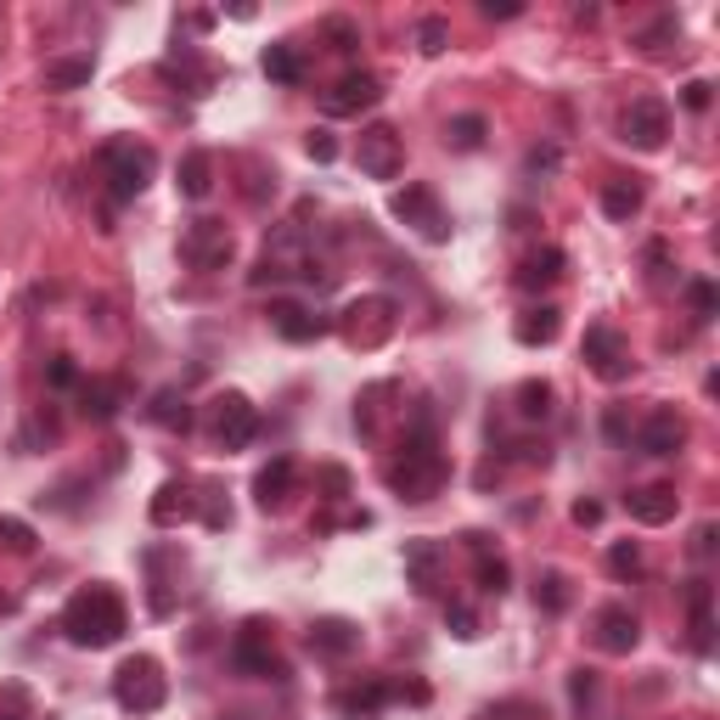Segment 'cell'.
<instances>
[{
  "label": "cell",
  "mask_w": 720,
  "mask_h": 720,
  "mask_svg": "<svg viewBox=\"0 0 720 720\" xmlns=\"http://www.w3.org/2000/svg\"><path fill=\"white\" fill-rule=\"evenodd\" d=\"M124 625H129V613L113 585H85L62 608V631H69L74 647H113L124 636Z\"/></svg>",
  "instance_id": "obj_1"
},
{
  "label": "cell",
  "mask_w": 720,
  "mask_h": 720,
  "mask_svg": "<svg viewBox=\"0 0 720 720\" xmlns=\"http://www.w3.org/2000/svg\"><path fill=\"white\" fill-rule=\"evenodd\" d=\"M445 473H450V462L439 456V445H434V429L422 422L417 434H406V445H400V462H388V489L395 496H406V501H429L434 489L445 484Z\"/></svg>",
  "instance_id": "obj_2"
},
{
  "label": "cell",
  "mask_w": 720,
  "mask_h": 720,
  "mask_svg": "<svg viewBox=\"0 0 720 720\" xmlns=\"http://www.w3.org/2000/svg\"><path fill=\"white\" fill-rule=\"evenodd\" d=\"M113 698H119V709H129V715H152V709H163V698H170L163 665L147 659V653L124 659V665L113 670Z\"/></svg>",
  "instance_id": "obj_3"
},
{
  "label": "cell",
  "mask_w": 720,
  "mask_h": 720,
  "mask_svg": "<svg viewBox=\"0 0 720 720\" xmlns=\"http://www.w3.org/2000/svg\"><path fill=\"white\" fill-rule=\"evenodd\" d=\"M338 333H344L349 349H377V344H388V333H395V299H383V293L355 299L338 315Z\"/></svg>",
  "instance_id": "obj_4"
},
{
  "label": "cell",
  "mask_w": 720,
  "mask_h": 720,
  "mask_svg": "<svg viewBox=\"0 0 720 720\" xmlns=\"http://www.w3.org/2000/svg\"><path fill=\"white\" fill-rule=\"evenodd\" d=\"M102 175H108V191L119 203H129L136 191L152 181V147H136V141H108L102 152Z\"/></svg>",
  "instance_id": "obj_5"
},
{
  "label": "cell",
  "mask_w": 720,
  "mask_h": 720,
  "mask_svg": "<svg viewBox=\"0 0 720 720\" xmlns=\"http://www.w3.org/2000/svg\"><path fill=\"white\" fill-rule=\"evenodd\" d=\"M360 175H372V181H395L400 175V163H406V141H400V129L395 124H367L360 129Z\"/></svg>",
  "instance_id": "obj_6"
},
{
  "label": "cell",
  "mask_w": 720,
  "mask_h": 720,
  "mask_svg": "<svg viewBox=\"0 0 720 720\" xmlns=\"http://www.w3.org/2000/svg\"><path fill=\"white\" fill-rule=\"evenodd\" d=\"M395 214L411 225L417 237H429V243H450V214L439 209L434 186H406V191H395Z\"/></svg>",
  "instance_id": "obj_7"
},
{
  "label": "cell",
  "mask_w": 720,
  "mask_h": 720,
  "mask_svg": "<svg viewBox=\"0 0 720 720\" xmlns=\"http://www.w3.org/2000/svg\"><path fill=\"white\" fill-rule=\"evenodd\" d=\"M253 434H259L253 400L237 395V388H232V395H220V400H214V439H220V450H248Z\"/></svg>",
  "instance_id": "obj_8"
},
{
  "label": "cell",
  "mask_w": 720,
  "mask_h": 720,
  "mask_svg": "<svg viewBox=\"0 0 720 720\" xmlns=\"http://www.w3.org/2000/svg\"><path fill=\"white\" fill-rule=\"evenodd\" d=\"M377 102H383V79L360 69V74H344L333 90L321 96V113H326V119H355V113H367V108H377Z\"/></svg>",
  "instance_id": "obj_9"
},
{
  "label": "cell",
  "mask_w": 720,
  "mask_h": 720,
  "mask_svg": "<svg viewBox=\"0 0 720 720\" xmlns=\"http://www.w3.org/2000/svg\"><path fill=\"white\" fill-rule=\"evenodd\" d=\"M619 129H625V141H631V147L659 152L665 136H670V108L659 102V96H636V102L625 108V119H619Z\"/></svg>",
  "instance_id": "obj_10"
},
{
  "label": "cell",
  "mask_w": 720,
  "mask_h": 720,
  "mask_svg": "<svg viewBox=\"0 0 720 720\" xmlns=\"http://www.w3.org/2000/svg\"><path fill=\"white\" fill-rule=\"evenodd\" d=\"M232 665H237L243 675H271V681H287V665L276 659L271 631L259 625V619H248V625H243V636H237V647H232Z\"/></svg>",
  "instance_id": "obj_11"
},
{
  "label": "cell",
  "mask_w": 720,
  "mask_h": 720,
  "mask_svg": "<svg viewBox=\"0 0 720 720\" xmlns=\"http://www.w3.org/2000/svg\"><path fill=\"white\" fill-rule=\"evenodd\" d=\"M181 253L198 271H220V265H232V232H225L220 220H191L186 237H181Z\"/></svg>",
  "instance_id": "obj_12"
},
{
  "label": "cell",
  "mask_w": 720,
  "mask_h": 720,
  "mask_svg": "<svg viewBox=\"0 0 720 720\" xmlns=\"http://www.w3.org/2000/svg\"><path fill=\"white\" fill-rule=\"evenodd\" d=\"M585 367H592L603 383H625L636 360H631L625 338H619L613 326H592V333H585Z\"/></svg>",
  "instance_id": "obj_13"
},
{
  "label": "cell",
  "mask_w": 720,
  "mask_h": 720,
  "mask_svg": "<svg viewBox=\"0 0 720 720\" xmlns=\"http://www.w3.org/2000/svg\"><path fill=\"white\" fill-rule=\"evenodd\" d=\"M642 642V619L625 608V603H613V608H603L597 613V647L603 653H613V659H625V653Z\"/></svg>",
  "instance_id": "obj_14"
},
{
  "label": "cell",
  "mask_w": 720,
  "mask_h": 720,
  "mask_svg": "<svg viewBox=\"0 0 720 720\" xmlns=\"http://www.w3.org/2000/svg\"><path fill=\"white\" fill-rule=\"evenodd\" d=\"M636 445L647 450V456H675L681 445H686V422L670 411V406H659V411H647V422H642V434H636Z\"/></svg>",
  "instance_id": "obj_15"
},
{
  "label": "cell",
  "mask_w": 720,
  "mask_h": 720,
  "mask_svg": "<svg viewBox=\"0 0 720 720\" xmlns=\"http://www.w3.org/2000/svg\"><path fill=\"white\" fill-rule=\"evenodd\" d=\"M293 479H299V468H293V456H276V462H265L253 473V501L265 512H282L287 496H293Z\"/></svg>",
  "instance_id": "obj_16"
},
{
  "label": "cell",
  "mask_w": 720,
  "mask_h": 720,
  "mask_svg": "<svg viewBox=\"0 0 720 720\" xmlns=\"http://www.w3.org/2000/svg\"><path fill=\"white\" fill-rule=\"evenodd\" d=\"M675 507H681V496H675L670 484H647V489H631V496H625V512H631L636 523H647V530L670 523V518H675Z\"/></svg>",
  "instance_id": "obj_17"
},
{
  "label": "cell",
  "mask_w": 720,
  "mask_h": 720,
  "mask_svg": "<svg viewBox=\"0 0 720 720\" xmlns=\"http://www.w3.org/2000/svg\"><path fill=\"white\" fill-rule=\"evenodd\" d=\"M355 647H360V631L349 625V619H315L310 625V653L315 659H349Z\"/></svg>",
  "instance_id": "obj_18"
},
{
  "label": "cell",
  "mask_w": 720,
  "mask_h": 720,
  "mask_svg": "<svg viewBox=\"0 0 720 720\" xmlns=\"http://www.w3.org/2000/svg\"><path fill=\"white\" fill-rule=\"evenodd\" d=\"M271 326L287 338V344H315L321 333H326V321L321 315H310L305 305H293V299H282V305H271Z\"/></svg>",
  "instance_id": "obj_19"
},
{
  "label": "cell",
  "mask_w": 720,
  "mask_h": 720,
  "mask_svg": "<svg viewBox=\"0 0 720 720\" xmlns=\"http://www.w3.org/2000/svg\"><path fill=\"white\" fill-rule=\"evenodd\" d=\"M181 518H198V496H191V484L170 479V484H158V496H152V523L158 530H170V523Z\"/></svg>",
  "instance_id": "obj_20"
},
{
  "label": "cell",
  "mask_w": 720,
  "mask_h": 720,
  "mask_svg": "<svg viewBox=\"0 0 720 720\" xmlns=\"http://www.w3.org/2000/svg\"><path fill=\"white\" fill-rule=\"evenodd\" d=\"M388 698V681H367V686H344V693H333V709L344 715V720H372Z\"/></svg>",
  "instance_id": "obj_21"
},
{
  "label": "cell",
  "mask_w": 720,
  "mask_h": 720,
  "mask_svg": "<svg viewBox=\"0 0 720 720\" xmlns=\"http://www.w3.org/2000/svg\"><path fill=\"white\" fill-rule=\"evenodd\" d=\"M406 580L422 597L439 592V546L434 541H406Z\"/></svg>",
  "instance_id": "obj_22"
},
{
  "label": "cell",
  "mask_w": 720,
  "mask_h": 720,
  "mask_svg": "<svg viewBox=\"0 0 720 720\" xmlns=\"http://www.w3.org/2000/svg\"><path fill=\"white\" fill-rule=\"evenodd\" d=\"M512 333H518V344H530V349H535V344H558V333H563V315L551 310V305H541V310H523Z\"/></svg>",
  "instance_id": "obj_23"
},
{
  "label": "cell",
  "mask_w": 720,
  "mask_h": 720,
  "mask_svg": "<svg viewBox=\"0 0 720 720\" xmlns=\"http://www.w3.org/2000/svg\"><path fill=\"white\" fill-rule=\"evenodd\" d=\"M175 186H181V198H209V186H214V158L209 152H186L181 158V170H175Z\"/></svg>",
  "instance_id": "obj_24"
},
{
  "label": "cell",
  "mask_w": 720,
  "mask_h": 720,
  "mask_svg": "<svg viewBox=\"0 0 720 720\" xmlns=\"http://www.w3.org/2000/svg\"><path fill=\"white\" fill-rule=\"evenodd\" d=\"M462 541L473 546V569H479V585H484L489 597H501V592H507V580H512V574H507V563H501V558H496V551H489V546H484V535H462Z\"/></svg>",
  "instance_id": "obj_25"
},
{
  "label": "cell",
  "mask_w": 720,
  "mask_h": 720,
  "mask_svg": "<svg viewBox=\"0 0 720 720\" xmlns=\"http://www.w3.org/2000/svg\"><path fill=\"white\" fill-rule=\"evenodd\" d=\"M563 265H569V259H563V248H546V253H535V259H523V271H518V287H551V282H558L563 276Z\"/></svg>",
  "instance_id": "obj_26"
},
{
  "label": "cell",
  "mask_w": 720,
  "mask_h": 720,
  "mask_svg": "<svg viewBox=\"0 0 720 720\" xmlns=\"http://www.w3.org/2000/svg\"><path fill=\"white\" fill-rule=\"evenodd\" d=\"M686 608H693V647L709 653V631H715V613H709V580H693L686 585Z\"/></svg>",
  "instance_id": "obj_27"
},
{
  "label": "cell",
  "mask_w": 720,
  "mask_h": 720,
  "mask_svg": "<svg viewBox=\"0 0 720 720\" xmlns=\"http://www.w3.org/2000/svg\"><path fill=\"white\" fill-rule=\"evenodd\" d=\"M603 214H608V220H631V214H642V186H636V175L603 186Z\"/></svg>",
  "instance_id": "obj_28"
},
{
  "label": "cell",
  "mask_w": 720,
  "mask_h": 720,
  "mask_svg": "<svg viewBox=\"0 0 720 720\" xmlns=\"http://www.w3.org/2000/svg\"><path fill=\"white\" fill-rule=\"evenodd\" d=\"M79 411L90 422H113L119 417V383H85L79 388Z\"/></svg>",
  "instance_id": "obj_29"
},
{
  "label": "cell",
  "mask_w": 720,
  "mask_h": 720,
  "mask_svg": "<svg viewBox=\"0 0 720 720\" xmlns=\"http://www.w3.org/2000/svg\"><path fill=\"white\" fill-rule=\"evenodd\" d=\"M152 422L158 429H191V406H186L181 388H158L152 395Z\"/></svg>",
  "instance_id": "obj_30"
},
{
  "label": "cell",
  "mask_w": 720,
  "mask_h": 720,
  "mask_svg": "<svg viewBox=\"0 0 720 720\" xmlns=\"http://www.w3.org/2000/svg\"><path fill=\"white\" fill-rule=\"evenodd\" d=\"M265 74L276 85H299L305 79V57L293 51V46H265Z\"/></svg>",
  "instance_id": "obj_31"
},
{
  "label": "cell",
  "mask_w": 720,
  "mask_h": 720,
  "mask_svg": "<svg viewBox=\"0 0 720 720\" xmlns=\"http://www.w3.org/2000/svg\"><path fill=\"white\" fill-rule=\"evenodd\" d=\"M90 85V57H62L46 69V90H79Z\"/></svg>",
  "instance_id": "obj_32"
},
{
  "label": "cell",
  "mask_w": 720,
  "mask_h": 720,
  "mask_svg": "<svg viewBox=\"0 0 720 720\" xmlns=\"http://www.w3.org/2000/svg\"><path fill=\"white\" fill-rule=\"evenodd\" d=\"M535 603H541L546 613H563V608H569V580H563L558 569L535 574Z\"/></svg>",
  "instance_id": "obj_33"
},
{
  "label": "cell",
  "mask_w": 720,
  "mask_h": 720,
  "mask_svg": "<svg viewBox=\"0 0 720 720\" xmlns=\"http://www.w3.org/2000/svg\"><path fill=\"white\" fill-rule=\"evenodd\" d=\"M551 411V383H541V377H530V383H518V417H530V422H541Z\"/></svg>",
  "instance_id": "obj_34"
},
{
  "label": "cell",
  "mask_w": 720,
  "mask_h": 720,
  "mask_svg": "<svg viewBox=\"0 0 720 720\" xmlns=\"http://www.w3.org/2000/svg\"><path fill=\"white\" fill-rule=\"evenodd\" d=\"M484 119L479 113H462V119H450V129H445V141L450 147H462V152H473V147H484Z\"/></svg>",
  "instance_id": "obj_35"
},
{
  "label": "cell",
  "mask_w": 720,
  "mask_h": 720,
  "mask_svg": "<svg viewBox=\"0 0 720 720\" xmlns=\"http://www.w3.org/2000/svg\"><path fill=\"white\" fill-rule=\"evenodd\" d=\"M445 46H450V23H445V17H422V23H417V51H422V57H439Z\"/></svg>",
  "instance_id": "obj_36"
},
{
  "label": "cell",
  "mask_w": 720,
  "mask_h": 720,
  "mask_svg": "<svg viewBox=\"0 0 720 720\" xmlns=\"http://www.w3.org/2000/svg\"><path fill=\"white\" fill-rule=\"evenodd\" d=\"M198 518L209 523V530H225V523H232V507L220 501V484H203V496H198Z\"/></svg>",
  "instance_id": "obj_37"
},
{
  "label": "cell",
  "mask_w": 720,
  "mask_h": 720,
  "mask_svg": "<svg viewBox=\"0 0 720 720\" xmlns=\"http://www.w3.org/2000/svg\"><path fill=\"white\" fill-rule=\"evenodd\" d=\"M665 40H681V23H675V17H659L653 28H642V35H636V46H642L647 57H659V51H665Z\"/></svg>",
  "instance_id": "obj_38"
},
{
  "label": "cell",
  "mask_w": 720,
  "mask_h": 720,
  "mask_svg": "<svg viewBox=\"0 0 720 720\" xmlns=\"http://www.w3.org/2000/svg\"><path fill=\"white\" fill-rule=\"evenodd\" d=\"M608 569H613L619 580H636V574H642V546H636V541H619V546L608 551Z\"/></svg>",
  "instance_id": "obj_39"
},
{
  "label": "cell",
  "mask_w": 720,
  "mask_h": 720,
  "mask_svg": "<svg viewBox=\"0 0 720 720\" xmlns=\"http://www.w3.org/2000/svg\"><path fill=\"white\" fill-rule=\"evenodd\" d=\"M686 305H693V315H698V321H709V315L720 310V293H715V282H686Z\"/></svg>",
  "instance_id": "obj_40"
},
{
  "label": "cell",
  "mask_w": 720,
  "mask_h": 720,
  "mask_svg": "<svg viewBox=\"0 0 720 720\" xmlns=\"http://www.w3.org/2000/svg\"><path fill=\"white\" fill-rule=\"evenodd\" d=\"M0 546L7 551H35V530L23 518H0Z\"/></svg>",
  "instance_id": "obj_41"
},
{
  "label": "cell",
  "mask_w": 720,
  "mask_h": 720,
  "mask_svg": "<svg viewBox=\"0 0 720 720\" xmlns=\"http://www.w3.org/2000/svg\"><path fill=\"white\" fill-rule=\"evenodd\" d=\"M326 40H333V51H355L360 46V28L349 17H326Z\"/></svg>",
  "instance_id": "obj_42"
},
{
  "label": "cell",
  "mask_w": 720,
  "mask_h": 720,
  "mask_svg": "<svg viewBox=\"0 0 720 720\" xmlns=\"http://www.w3.org/2000/svg\"><path fill=\"white\" fill-rule=\"evenodd\" d=\"M569 693H574V709H585V704H597V675H592V670H574V681H569Z\"/></svg>",
  "instance_id": "obj_43"
},
{
  "label": "cell",
  "mask_w": 720,
  "mask_h": 720,
  "mask_svg": "<svg viewBox=\"0 0 720 720\" xmlns=\"http://www.w3.org/2000/svg\"><path fill=\"white\" fill-rule=\"evenodd\" d=\"M681 102L693 108V113H709V102H715V85H709V79H693V85L681 90Z\"/></svg>",
  "instance_id": "obj_44"
},
{
  "label": "cell",
  "mask_w": 720,
  "mask_h": 720,
  "mask_svg": "<svg viewBox=\"0 0 720 720\" xmlns=\"http://www.w3.org/2000/svg\"><path fill=\"white\" fill-rule=\"evenodd\" d=\"M305 152H310L315 163H333V158H338V141H333V136H326V129H310V141H305Z\"/></svg>",
  "instance_id": "obj_45"
},
{
  "label": "cell",
  "mask_w": 720,
  "mask_h": 720,
  "mask_svg": "<svg viewBox=\"0 0 720 720\" xmlns=\"http://www.w3.org/2000/svg\"><path fill=\"white\" fill-rule=\"evenodd\" d=\"M445 619H450V631H456V636H479V613H473V608H462V603H456Z\"/></svg>",
  "instance_id": "obj_46"
},
{
  "label": "cell",
  "mask_w": 720,
  "mask_h": 720,
  "mask_svg": "<svg viewBox=\"0 0 720 720\" xmlns=\"http://www.w3.org/2000/svg\"><path fill=\"white\" fill-rule=\"evenodd\" d=\"M163 74H181V62L170 57V62H163ZM186 79H191V96L209 90V69H191V62H186Z\"/></svg>",
  "instance_id": "obj_47"
},
{
  "label": "cell",
  "mask_w": 720,
  "mask_h": 720,
  "mask_svg": "<svg viewBox=\"0 0 720 720\" xmlns=\"http://www.w3.org/2000/svg\"><path fill=\"white\" fill-rule=\"evenodd\" d=\"M321 484L333 489L326 501H344V496H349V473H344V468H321Z\"/></svg>",
  "instance_id": "obj_48"
},
{
  "label": "cell",
  "mask_w": 720,
  "mask_h": 720,
  "mask_svg": "<svg viewBox=\"0 0 720 720\" xmlns=\"http://www.w3.org/2000/svg\"><path fill=\"white\" fill-rule=\"evenodd\" d=\"M51 383H57V388L79 383V372H74V360H69V355H57V360H51Z\"/></svg>",
  "instance_id": "obj_49"
},
{
  "label": "cell",
  "mask_w": 720,
  "mask_h": 720,
  "mask_svg": "<svg viewBox=\"0 0 720 720\" xmlns=\"http://www.w3.org/2000/svg\"><path fill=\"white\" fill-rule=\"evenodd\" d=\"M574 523H580V530H592V523H603V501H574Z\"/></svg>",
  "instance_id": "obj_50"
},
{
  "label": "cell",
  "mask_w": 720,
  "mask_h": 720,
  "mask_svg": "<svg viewBox=\"0 0 720 720\" xmlns=\"http://www.w3.org/2000/svg\"><path fill=\"white\" fill-rule=\"evenodd\" d=\"M530 170L541 175V170H558V147H535L530 152Z\"/></svg>",
  "instance_id": "obj_51"
},
{
  "label": "cell",
  "mask_w": 720,
  "mask_h": 720,
  "mask_svg": "<svg viewBox=\"0 0 720 720\" xmlns=\"http://www.w3.org/2000/svg\"><path fill=\"white\" fill-rule=\"evenodd\" d=\"M693 551H698V558H709V551H715V523H704V530L693 535Z\"/></svg>",
  "instance_id": "obj_52"
},
{
  "label": "cell",
  "mask_w": 720,
  "mask_h": 720,
  "mask_svg": "<svg viewBox=\"0 0 720 720\" xmlns=\"http://www.w3.org/2000/svg\"><path fill=\"white\" fill-rule=\"evenodd\" d=\"M603 429H608V439H625V411H619V406H613V411H608V422H603Z\"/></svg>",
  "instance_id": "obj_53"
},
{
  "label": "cell",
  "mask_w": 720,
  "mask_h": 720,
  "mask_svg": "<svg viewBox=\"0 0 720 720\" xmlns=\"http://www.w3.org/2000/svg\"><path fill=\"white\" fill-rule=\"evenodd\" d=\"M518 12H523V7H512V0H501V7L489 0V7H484V17H501V23H507V17H518Z\"/></svg>",
  "instance_id": "obj_54"
}]
</instances>
